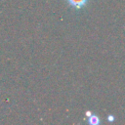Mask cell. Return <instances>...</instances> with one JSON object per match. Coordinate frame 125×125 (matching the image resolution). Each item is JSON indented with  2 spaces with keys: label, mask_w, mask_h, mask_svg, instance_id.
<instances>
[{
  "label": "cell",
  "mask_w": 125,
  "mask_h": 125,
  "mask_svg": "<svg viewBox=\"0 0 125 125\" xmlns=\"http://www.w3.org/2000/svg\"><path fill=\"white\" fill-rule=\"evenodd\" d=\"M67 1H68V3H69L71 6H73V7L76 8V9L82 8V7L87 3V0H67Z\"/></svg>",
  "instance_id": "1"
},
{
  "label": "cell",
  "mask_w": 125,
  "mask_h": 125,
  "mask_svg": "<svg viewBox=\"0 0 125 125\" xmlns=\"http://www.w3.org/2000/svg\"><path fill=\"white\" fill-rule=\"evenodd\" d=\"M88 118H89V119H88V122H89L90 124H92V125H97V124H99V122H100L98 116H96V115H93V114H92V115L89 116Z\"/></svg>",
  "instance_id": "2"
},
{
  "label": "cell",
  "mask_w": 125,
  "mask_h": 125,
  "mask_svg": "<svg viewBox=\"0 0 125 125\" xmlns=\"http://www.w3.org/2000/svg\"><path fill=\"white\" fill-rule=\"evenodd\" d=\"M108 121H110V122H112L113 120H114V117H113V115H108Z\"/></svg>",
  "instance_id": "3"
},
{
  "label": "cell",
  "mask_w": 125,
  "mask_h": 125,
  "mask_svg": "<svg viewBox=\"0 0 125 125\" xmlns=\"http://www.w3.org/2000/svg\"><path fill=\"white\" fill-rule=\"evenodd\" d=\"M92 115V113H91V111H86V116H91Z\"/></svg>",
  "instance_id": "4"
}]
</instances>
